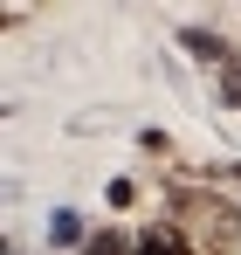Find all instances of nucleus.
<instances>
[{
    "instance_id": "obj_1",
    "label": "nucleus",
    "mask_w": 241,
    "mask_h": 255,
    "mask_svg": "<svg viewBox=\"0 0 241 255\" xmlns=\"http://www.w3.org/2000/svg\"><path fill=\"white\" fill-rule=\"evenodd\" d=\"M138 255H200V235H193V228H179L172 214H159V221H145V228H138Z\"/></svg>"
},
{
    "instance_id": "obj_2",
    "label": "nucleus",
    "mask_w": 241,
    "mask_h": 255,
    "mask_svg": "<svg viewBox=\"0 0 241 255\" xmlns=\"http://www.w3.org/2000/svg\"><path fill=\"white\" fill-rule=\"evenodd\" d=\"M179 48H186L193 62H207L214 76H221V69L235 62V48H228V35H221V28H207V21H186V28H179Z\"/></svg>"
},
{
    "instance_id": "obj_3",
    "label": "nucleus",
    "mask_w": 241,
    "mask_h": 255,
    "mask_svg": "<svg viewBox=\"0 0 241 255\" xmlns=\"http://www.w3.org/2000/svg\"><path fill=\"white\" fill-rule=\"evenodd\" d=\"M76 255H138V235H131V228H111V221H104V228H97V235H90V242H83Z\"/></svg>"
},
{
    "instance_id": "obj_4",
    "label": "nucleus",
    "mask_w": 241,
    "mask_h": 255,
    "mask_svg": "<svg viewBox=\"0 0 241 255\" xmlns=\"http://www.w3.org/2000/svg\"><path fill=\"white\" fill-rule=\"evenodd\" d=\"M214 90H221V104H228V111H241V48H235V62L214 76Z\"/></svg>"
},
{
    "instance_id": "obj_5",
    "label": "nucleus",
    "mask_w": 241,
    "mask_h": 255,
    "mask_svg": "<svg viewBox=\"0 0 241 255\" xmlns=\"http://www.w3.org/2000/svg\"><path fill=\"white\" fill-rule=\"evenodd\" d=\"M97 228H83L76 214H48V242H90Z\"/></svg>"
},
{
    "instance_id": "obj_6",
    "label": "nucleus",
    "mask_w": 241,
    "mask_h": 255,
    "mask_svg": "<svg viewBox=\"0 0 241 255\" xmlns=\"http://www.w3.org/2000/svg\"><path fill=\"white\" fill-rule=\"evenodd\" d=\"M104 200H111V207H138V200H145V193H138V179H131V172H118V179H111V186H104Z\"/></svg>"
},
{
    "instance_id": "obj_7",
    "label": "nucleus",
    "mask_w": 241,
    "mask_h": 255,
    "mask_svg": "<svg viewBox=\"0 0 241 255\" xmlns=\"http://www.w3.org/2000/svg\"><path fill=\"white\" fill-rule=\"evenodd\" d=\"M138 152H152V159H172V131H138Z\"/></svg>"
}]
</instances>
